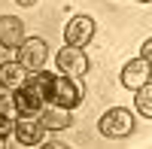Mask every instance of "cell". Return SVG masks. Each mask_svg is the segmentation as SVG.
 I'll use <instances>...</instances> for the list:
<instances>
[{
  "instance_id": "30bf717a",
  "label": "cell",
  "mask_w": 152,
  "mask_h": 149,
  "mask_svg": "<svg viewBox=\"0 0 152 149\" xmlns=\"http://www.w3.org/2000/svg\"><path fill=\"white\" fill-rule=\"evenodd\" d=\"M12 101H15V116H40V110L46 107V101L40 94H34L28 85L12 91Z\"/></svg>"
},
{
  "instance_id": "4fadbf2b",
  "label": "cell",
  "mask_w": 152,
  "mask_h": 149,
  "mask_svg": "<svg viewBox=\"0 0 152 149\" xmlns=\"http://www.w3.org/2000/svg\"><path fill=\"white\" fill-rule=\"evenodd\" d=\"M0 113L9 116V119H15V101H12V91L0 94Z\"/></svg>"
},
{
  "instance_id": "2e32d148",
  "label": "cell",
  "mask_w": 152,
  "mask_h": 149,
  "mask_svg": "<svg viewBox=\"0 0 152 149\" xmlns=\"http://www.w3.org/2000/svg\"><path fill=\"white\" fill-rule=\"evenodd\" d=\"M15 3H18V6H34L37 0H15Z\"/></svg>"
},
{
  "instance_id": "277c9868",
  "label": "cell",
  "mask_w": 152,
  "mask_h": 149,
  "mask_svg": "<svg viewBox=\"0 0 152 149\" xmlns=\"http://www.w3.org/2000/svg\"><path fill=\"white\" fill-rule=\"evenodd\" d=\"M55 64H58V73L79 79V76H85V73H88V55L82 52L79 46H64V49H58Z\"/></svg>"
},
{
  "instance_id": "9c48e42d",
  "label": "cell",
  "mask_w": 152,
  "mask_h": 149,
  "mask_svg": "<svg viewBox=\"0 0 152 149\" xmlns=\"http://www.w3.org/2000/svg\"><path fill=\"white\" fill-rule=\"evenodd\" d=\"M37 119L43 122V128H46V131H67V128L73 125V116H70V110L58 107V104H49V107H43Z\"/></svg>"
},
{
  "instance_id": "e0dca14e",
  "label": "cell",
  "mask_w": 152,
  "mask_h": 149,
  "mask_svg": "<svg viewBox=\"0 0 152 149\" xmlns=\"http://www.w3.org/2000/svg\"><path fill=\"white\" fill-rule=\"evenodd\" d=\"M137 3H152V0H137Z\"/></svg>"
},
{
  "instance_id": "52a82bcc",
  "label": "cell",
  "mask_w": 152,
  "mask_h": 149,
  "mask_svg": "<svg viewBox=\"0 0 152 149\" xmlns=\"http://www.w3.org/2000/svg\"><path fill=\"white\" fill-rule=\"evenodd\" d=\"M152 79V64L146 58H131L128 64L122 67V85L128 91H137L140 85H146Z\"/></svg>"
},
{
  "instance_id": "8992f818",
  "label": "cell",
  "mask_w": 152,
  "mask_h": 149,
  "mask_svg": "<svg viewBox=\"0 0 152 149\" xmlns=\"http://www.w3.org/2000/svg\"><path fill=\"white\" fill-rule=\"evenodd\" d=\"M91 40H94V18H91V15H73V18L64 24V43H67V46L85 49Z\"/></svg>"
},
{
  "instance_id": "ac0fdd59",
  "label": "cell",
  "mask_w": 152,
  "mask_h": 149,
  "mask_svg": "<svg viewBox=\"0 0 152 149\" xmlns=\"http://www.w3.org/2000/svg\"><path fill=\"white\" fill-rule=\"evenodd\" d=\"M3 143H6V140H0V146H3Z\"/></svg>"
},
{
  "instance_id": "5bb4252c",
  "label": "cell",
  "mask_w": 152,
  "mask_h": 149,
  "mask_svg": "<svg viewBox=\"0 0 152 149\" xmlns=\"http://www.w3.org/2000/svg\"><path fill=\"white\" fill-rule=\"evenodd\" d=\"M9 134H12V119L0 113V140H6Z\"/></svg>"
},
{
  "instance_id": "6da1fadb",
  "label": "cell",
  "mask_w": 152,
  "mask_h": 149,
  "mask_svg": "<svg viewBox=\"0 0 152 149\" xmlns=\"http://www.w3.org/2000/svg\"><path fill=\"white\" fill-rule=\"evenodd\" d=\"M97 128H100V134L110 137V140L131 137V134H134V113H131V110H125V107H113V110H107V113L100 116Z\"/></svg>"
},
{
  "instance_id": "9a60e30c",
  "label": "cell",
  "mask_w": 152,
  "mask_h": 149,
  "mask_svg": "<svg viewBox=\"0 0 152 149\" xmlns=\"http://www.w3.org/2000/svg\"><path fill=\"white\" fill-rule=\"evenodd\" d=\"M140 58H146L149 61V64H152V37H149V40L140 46Z\"/></svg>"
},
{
  "instance_id": "3957f363",
  "label": "cell",
  "mask_w": 152,
  "mask_h": 149,
  "mask_svg": "<svg viewBox=\"0 0 152 149\" xmlns=\"http://www.w3.org/2000/svg\"><path fill=\"white\" fill-rule=\"evenodd\" d=\"M15 52H18L15 61H18L28 73L46 67V61H49V46H46V40H40V37H24Z\"/></svg>"
},
{
  "instance_id": "7a4b0ae2",
  "label": "cell",
  "mask_w": 152,
  "mask_h": 149,
  "mask_svg": "<svg viewBox=\"0 0 152 149\" xmlns=\"http://www.w3.org/2000/svg\"><path fill=\"white\" fill-rule=\"evenodd\" d=\"M46 104H58V107H64V110H76L82 104V88L76 85L73 76H55L52 79V88H49V101Z\"/></svg>"
},
{
  "instance_id": "ba28073f",
  "label": "cell",
  "mask_w": 152,
  "mask_h": 149,
  "mask_svg": "<svg viewBox=\"0 0 152 149\" xmlns=\"http://www.w3.org/2000/svg\"><path fill=\"white\" fill-rule=\"evenodd\" d=\"M24 40V21L15 15H0V49H18Z\"/></svg>"
},
{
  "instance_id": "7c38bea8",
  "label": "cell",
  "mask_w": 152,
  "mask_h": 149,
  "mask_svg": "<svg viewBox=\"0 0 152 149\" xmlns=\"http://www.w3.org/2000/svg\"><path fill=\"white\" fill-rule=\"evenodd\" d=\"M134 107H137V113L143 119H152V79L134 91Z\"/></svg>"
},
{
  "instance_id": "5b68a950",
  "label": "cell",
  "mask_w": 152,
  "mask_h": 149,
  "mask_svg": "<svg viewBox=\"0 0 152 149\" xmlns=\"http://www.w3.org/2000/svg\"><path fill=\"white\" fill-rule=\"evenodd\" d=\"M43 134H46V128L37 116H15L12 119V137L21 146H40Z\"/></svg>"
},
{
  "instance_id": "8fae6325",
  "label": "cell",
  "mask_w": 152,
  "mask_h": 149,
  "mask_svg": "<svg viewBox=\"0 0 152 149\" xmlns=\"http://www.w3.org/2000/svg\"><path fill=\"white\" fill-rule=\"evenodd\" d=\"M24 79H28V70H24L18 61H3V64H0V88L3 91L21 88Z\"/></svg>"
}]
</instances>
